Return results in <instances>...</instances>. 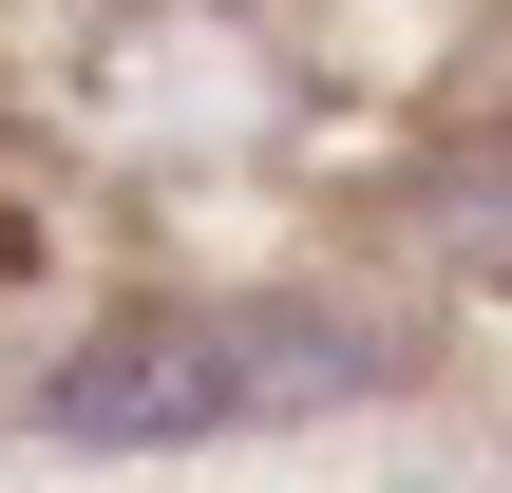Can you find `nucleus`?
I'll use <instances>...</instances> for the list:
<instances>
[{
  "mask_svg": "<svg viewBox=\"0 0 512 493\" xmlns=\"http://www.w3.org/2000/svg\"><path fill=\"white\" fill-rule=\"evenodd\" d=\"M437 342L399 304H323V285H247V304H114L19 380V437L57 456H228V437H323L380 418Z\"/></svg>",
  "mask_w": 512,
  "mask_h": 493,
  "instance_id": "obj_1",
  "label": "nucleus"
}]
</instances>
